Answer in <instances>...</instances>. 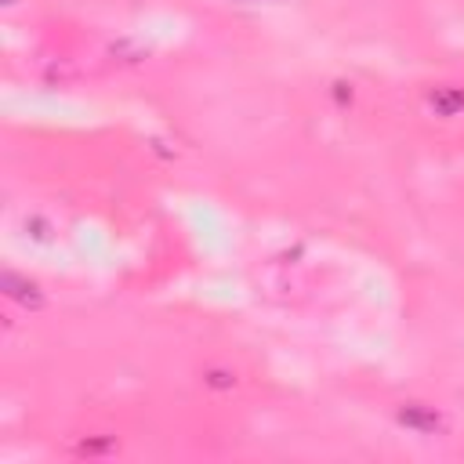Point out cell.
Returning <instances> with one entry per match:
<instances>
[{"label":"cell","instance_id":"cell-4","mask_svg":"<svg viewBox=\"0 0 464 464\" xmlns=\"http://www.w3.org/2000/svg\"><path fill=\"white\" fill-rule=\"evenodd\" d=\"M7 4H14V0H7Z\"/></svg>","mask_w":464,"mask_h":464},{"label":"cell","instance_id":"cell-3","mask_svg":"<svg viewBox=\"0 0 464 464\" xmlns=\"http://www.w3.org/2000/svg\"><path fill=\"white\" fill-rule=\"evenodd\" d=\"M428 105L435 109V116H457L464 109V91L460 87H435L428 94Z\"/></svg>","mask_w":464,"mask_h":464},{"label":"cell","instance_id":"cell-1","mask_svg":"<svg viewBox=\"0 0 464 464\" xmlns=\"http://www.w3.org/2000/svg\"><path fill=\"white\" fill-rule=\"evenodd\" d=\"M399 424L420 431V435H431L442 428V417L435 413V406H420V402H402L399 406Z\"/></svg>","mask_w":464,"mask_h":464},{"label":"cell","instance_id":"cell-2","mask_svg":"<svg viewBox=\"0 0 464 464\" xmlns=\"http://www.w3.org/2000/svg\"><path fill=\"white\" fill-rule=\"evenodd\" d=\"M4 294L14 297V301L25 304V308H40V304H44L40 286L29 283V279H22V276H14V272H4Z\"/></svg>","mask_w":464,"mask_h":464}]
</instances>
